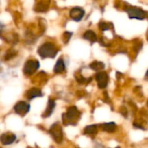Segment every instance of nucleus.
Here are the masks:
<instances>
[{"label": "nucleus", "mask_w": 148, "mask_h": 148, "mask_svg": "<svg viewBox=\"0 0 148 148\" xmlns=\"http://www.w3.org/2000/svg\"><path fill=\"white\" fill-rule=\"evenodd\" d=\"M81 112L76 107L72 106L68 108L67 112L62 114V122L65 126H76L77 122L81 119Z\"/></svg>", "instance_id": "f257e3e1"}, {"label": "nucleus", "mask_w": 148, "mask_h": 148, "mask_svg": "<svg viewBox=\"0 0 148 148\" xmlns=\"http://www.w3.org/2000/svg\"><path fill=\"white\" fill-rule=\"evenodd\" d=\"M59 49L52 42H44L37 49L38 55L42 58H55Z\"/></svg>", "instance_id": "f03ea898"}, {"label": "nucleus", "mask_w": 148, "mask_h": 148, "mask_svg": "<svg viewBox=\"0 0 148 148\" xmlns=\"http://www.w3.org/2000/svg\"><path fill=\"white\" fill-rule=\"evenodd\" d=\"M127 11L129 18L131 19H139V20H143L147 17V13L144 10L137 7V6H128L127 8L125 9Z\"/></svg>", "instance_id": "7ed1b4c3"}, {"label": "nucleus", "mask_w": 148, "mask_h": 148, "mask_svg": "<svg viewBox=\"0 0 148 148\" xmlns=\"http://www.w3.org/2000/svg\"><path fill=\"white\" fill-rule=\"evenodd\" d=\"M49 134L52 136L53 140H54L56 143L60 144V143L62 142V140H63L62 128L61 125H60L58 122H56V123H54V124L51 126V127H50L49 130Z\"/></svg>", "instance_id": "20e7f679"}, {"label": "nucleus", "mask_w": 148, "mask_h": 148, "mask_svg": "<svg viewBox=\"0 0 148 148\" xmlns=\"http://www.w3.org/2000/svg\"><path fill=\"white\" fill-rule=\"evenodd\" d=\"M40 67V63L38 61L36 60H28L23 69V72L26 75H33Z\"/></svg>", "instance_id": "39448f33"}, {"label": "nucleus", "mask_w": 148, "mask_h": 148, "mask_svg": "<svg viewBox=\"0 0 148 148\" xmlns=\"http://www.w3.org/2000/svg\"><path fill=\"white\" fill-rule=\"evenodd\" d=\"M13 109H14V112L16 114H17L21 116H24L29 112L30 105L25 101H18L17 103L15 104Z\"/></svg>", "instance_id": "423d86ee"}, {"label": "nucleus", "mask_w": 148, "mask_h": 148, "mask_svg": "<svg viewBox=\"0 0 148 148\" xmlns=\"http://www.w3.org/2000/svg\"><path fill=\"white\" fill-rule=\"evenodd\" d=\"M95 79L98 84V87L101 89H104L107 88L108 83V80H109V76L107 72L104 71H100L95 75Z\"/></svg>", "instance_id": "0eeeda50"}, {"label": "nucleus", "mask_w": 148, "mask_h": 148, "mask_svg": "<svg viewBox=\"0 0 148 148\" xmlns=\"http://www.w3.org/2000/svg\"><path fill=\"white\" fill-rule=\"evenodd\" d=\"M85 15V10L81 7H74L70 10L69 16L75 22H80Z\"/></svg>", "instance_id": "6e6552de"}, {"label": "nucleus", "mask_w": 148, "mask_h": 148, "mask_svg": "<svg viewBox=\"0 0 148 148\" xmlns=\"http://www.w3.org/2000/svg\"><path fill=\"white\" fill-rule=\"evenodd\" d=\"M16 140V136L12 134V133H4L0 136V142L3 145V146H7V145H10L12 143L15 142V140Z\"/></svg>", "instance_id": "1a4fd4ad"}, {"label": "nucleus", "mask_w": 148, "mask_h": 148, "mask_svg": "<svg viewBox=\"0 0 148 148\" xmlns=\"http://www.w3.org/2000/svg\"><path fill=\"white\" fill-rule=\"evenodd\" d=\"M42 95H42V91L38 88H30L26 92V97L28 100H33V99L37 98V97H42Z\"/></svg>", "instance_id": "9d476101"}, {"label": "nucleus", "mask_w": 148, "mask_h": 148, "mask_svg": "<svg viewBox=\"0 0 148 148\" xmlns=\"http://www.w3.org/2000/svg\"><path fill=\"white\" fill-rule=\"evenodd\" d=\"M55 108H56V102H55V101L52 100V99H49V102H48V106H47L44 113L42 114V118H48V117H49L53 114V111H54Z\"/></svg>", "instance_id": "9b49d317"}, {"label": "nucleus", "mask_w": 148, "mask_h": 148, "mask_svg": "<svg viewBox=\"0 0 148 148\" xmlns=\"http://www.w3.org/2000/svg\"><path fill=\"white\" fill-rule=\"evenodd\" d=\"M65 69H66V67H65V62H64L63 59L62 58L58 59V61L56 62V63L54 67V72L56 74H61L65 71Z\"/></svg>", "instance_id": "f8f14e48"}, {"label": "nucleus", "mask_w": 148, "mask_h": 148, "mask_svg": "<svg viewBox=\"0 0 148 148\" xmlns=\"http://www.w3.org/2000/svg\"><path fill=\"white\" fill-rule=\"evenodd\" d=\"M101 127L106 133H114V132H115V130L117 128V125L114 122H108V123L101 124Z\"/></svg>", "instance_id": "ddd939ff"}, {"label": "nucleus", "mask_w": 148, "mask_h": 148, "mask_svg": "<svg viewBox=\"0 0 148 148\" xmlns=\"http://www.w3.org/2000/svg\"><path fill=\"white\" fill-rule=\"evenodd\" d=\"M83 38L89 41L92 44L95 42H97V36L95 31L93 30H87L83 34Z\"/></svg>", "instance_id": "4468645a"}, {"label": "nucleus", "mask_w": 148, "mask_h": 148, "mask_svg": "<svg viewBox=\"0 0 148 148\" xmlns=\"http://www.w3.org/2000/svg\"><path fill=\"white\" fill-rule=\"evenodd\" d=\"M49 6V2H45V1L38 2L35 6V10L37 12H44L48 10Z\"/></svg>", "instance_id": "2eb2a0df"}, {"label": "nucleus", "mask_w": 148, "mask_h": 148, "mask_svg": "<svg viewBox=\"0 0 148 148\" xmlns=\"http://www.w3.org/2000/svg\"><path fill=\"white\" fill-rule=\"evenodd\" d=\"M89 68L93 70H95V71H100L101 69H103L105 68V64L101 62H97V61H95V62H92L90 64H89Z\"/></svg>", "instance_id": "dca6fc26"}, {"label": "nucleus", "mask_w": 148, "mask_h": 148, "mask_svg": "<svg viewBox=\"0 0 148 148\" xmlns=\"http://www.w3.org/2000/svg\"><path fill=\"white\" fill-rule=\"evenodd\" d=\"M96 133H97V126H96L95 124L87 126V127L84 128V134H85L93 135V134H95Z\"/></svg>", "instance_id": "f3484780"}, {"label": "nucleus", "mask_w": 148, "mask_h": 148, "mask_svg": "<svg viewBox=\"0 0 148 148\" xmlns=\"http://www.w3.org/2000/svg\"><path fill=\"white\" fill-rule=\"evenodd\" d=\"M99 28L102 30V31H105V30H108L110 29H113L114 28V24L112 23H105V22H101L99 23Z\"/></svg>", "instance_id": "a211bd4d"}, {"label": "nucleus", "mask_w": 148, "mask_h": 148, "mask_svg": "<svg viewBox=\"0 0 148 148\" xmlns=\"http://www.w3.org/2000/svg\"><path fill=\"white\" fill-rule=\"evenodd\" d=\"M16 56V52L14 50V49H10L7 51V53L5 54V56H4V60L8 61V60H10L12 59L13 57H15Z\"/></svg>", "instance_id": "6ab92c4d"}, {"label": "nucleus", "mask_w": 148, "mask_h": 148, "mask_svg": "<svg viewBox=\"0 0 148 148\" xmlns=\"http://www.w3.org/2000/svg\"><path fill=\"white\" fill-rule=\"evenodd\" d=\"M72 36H73V33H72V32H69V31L64 32V34H63V36H64V42H65V43H68V42H69L70 38L72 37Z\"/></svg>", "instance_id": "aec40b11"}, {"label": "nucleus", "mask_w": 148, "mask_h": 148, "mask_svg": "<svg viewBox=\"0 0 148 148\" xmlns=\"http://www.w3.org/2000/svg\"><path fill=\"white\" fill-rule=\"evenodd\" d=\"M134 127H136V128H140V129H143V130H145V127H143V126H142V125L138 124V123H134Z\"/></svg>", "instance_id": "412c9836"}, {"label": "nucleus", "mask_w": 148, "mask_h": 148, "mask_svg": "<svg viewBox=\"0 0 148 148\" xmlns=\"http://www.w3.org/2000/svg\"><path fill=\"white\" fill-rule=\"evenodd\" d=\"M3 25L0 23V33H1V31H2V29H3Z\"/></svg>", "instance_id": "4be33fe9"}, {"label": "nucleus", "mask_w": 148, "mask_h": 148, "mask_svg": "<svg viewBox=\"0 0 148 148\" xmlns=\"http://www.w3.org/2000/svg\"><path fill=\"white\" fill-rule=\"evenodd\" d=\"M115 148H121L120 147H115Z\"/></svg>", "instance_id": "5701e85b"}]
</instances>
